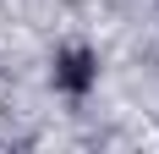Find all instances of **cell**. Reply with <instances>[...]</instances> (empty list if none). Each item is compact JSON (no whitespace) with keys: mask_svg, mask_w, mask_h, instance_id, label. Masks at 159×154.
<instances>
[{"mask_svg":"<svg viewBox=\"0 0 159 154\" xmlns=\"http://www.w3.org/2000/svg\"><path fill=\"white\" fill-rule=\"evenodd\" d=\"M99 77V66H93V50H66L61 61H55V83H61L66 94H82L88 83Z\"/></svg>","mask_w":159,"mask_h":154,"instance_id":"obj_1","label":"cell"}]
</instances>
